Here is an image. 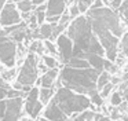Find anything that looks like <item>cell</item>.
I'll return each mask as SVG.
<instances>
[{"label":"cell","mask_w":128,"mask_h":121,"mask_svg":"<svg viewBox=\"0 0 128 121\" xmlns=\"http://www.w3.org/2000/svg\"><path fill=\"white\" fill-rule=\"evenodd\" d=\"M14 74H15V69H14V68H11L8 72H6V73H3V76H2V77H3V78L7 81V80L12 78V77H14Z\"/></svg>","instance_id":"cell-31"},{"label":"cell","mask_w":128,"mask_h":121,"mask_svg":"<svg viewBox=\"0 0 128 121\" xmlns=\"http://www.w3.org/2000/svg\"><path fill=\"white\" fill-rule=\"evenodd\" d=\"M58 74H59V72H58V69H56V68L48 69L46 73H43L42 78L39 80L40 84H42V87H47V88L54 87L52 84H54V81H55V78L58 77Z\"/></svg>","instance_id":"cell-14"},{"label":"cell","mask_w":128,"mask_h":121,"mask_svg":"<svg viewBox=\"0 0 128 121\" xmlns=\"http://www.w3.org/2000/svg\"><path fill=\"white\" fill-rule=\"evenodd\" d=\"M12 2H15V3H17V2H20V0H12Z\"/></svg>","instance_id":"cell-44"},{"label":"cell","mask_w":128,"mask_h":121,"mask_svg":"<svg viewBox=\"0 0 128 121\" xmlns=\"http://www.w3.org/2000/svg\"><path fill=\"white\" fill-rule=\"evenodd\" d=\"M47 104L48 106H47V109H46V112H44V118L46 120H52V121L68 120V116L59 109V106L52 100V99H50V102H48Z\"/></svg>","instance_id":"cell-12"},{"label":"cell","mask_w":128,"mask_h":121,"mask_svg":"<svg viewBox=\"0 0 128 121\" xmlns=\"http://www.w3.org/2000/svg\"><path fill=\"white\" fill-rule=\"evenodd\" d=\"M78 14H80V10H78L77 4H76V3H74V4H73L72 7L69 8V15H70V18L73 19V18H76V16L78 15Z\"/></svg>","instance_id":"cell-30"},{"label":"cell","mask_w":128,"mask_h":121,"mask_svg":"<svg viewBox=\"0 0 128 121\" xmlns=\"http://www.w3.org/2000/svg\"><path fill=\"white\" fill-rule=\"evenodd\" d=\"M103 2V4H109V0H102Z\"/></svg>","instance_id":"cell-43"},{"label":"cell","mask_w":128,"mask_h":121,"mask_svg":"<svg viewBox=\"0 0 128 121\" xmlns=\"http://www.w3.org/2000/svg\"><path fill=\"white\" fill-rule=\"evenodd\" d=\"M66 65L70 66V68H80V69H83V68H90L88 60L84 59V58H77V56H72Z\"/></svg>","instance_id":"cell-17"},{"label":"cell","mask_w":128,"mask_h":121,"mask_svg":"<svg viewBox=\"0 0 128 121\" xmlns=\"http://www.w3.org/2000/svg\"><path fill=\"white\" fill-rule=\"evenodd\" d=\"M0 88H4V90H10L8 82H7V81H6V80H4L2 76H0Z\"/></svg>","instance_id":"cell-35"},{"label":"cell","mask_w":128,"mask_h":121,"mask_svg":"<svg viewBox=\"0 0 128 121\" xmlns=\"http://www.w3.org/2000/svg\"><path fill=\"white\" fill-rule=\"evenodd\" d=\"M108 72H109L110 74H114V73H117V66L114 65V63H112V66L108 69Z\"/></svg>","instance_id":"cell-36"},{"label":"cell","mask_w":128,"mask_h":121,"mask_svg":"<svg viewBox=\"0 0 128 121\" xmlns=\"http://www.w3.org/2000/svg\"><path fill=\"white\" fill-rule=\"evenodd\" d=\"M6 3H7V0H0V6H2V7H3Z\"/></svg>","instance_id":"cell-42"},{"label":"cell","mask_w":128,"mask_h":121,"mask_svg":"<svg viewBox=\"0 0 128 121\" xmlns=\"http://www.w3.org/2000/svg\"><path fill=\"white\" fill-rule=\"evenodd\" d=\"M40 34H42V38H50L51 32H52V24H42L39 28Z\"/></svg>","instance_id":"cell-23"},{"label":"cell","mask_w":128,"mask_h":121,"mask_svg":"<svg viewBox=\"0 0 128 121\" xmlns=\"http://www.w3.org/2000/svg\"><path fill=\"white\" fill-rule=\"evenodd\" d=\"M17 59V41H14L4 30H0V62L7 68H12Z\"/></svg>","instance_id":"cell-6"},{"label":"cell","mask_w":128,"mask_h":121,"mask_svg":"<svg viewBox=\"0 0 128 121\" xmlns=\"http://www.w3.org/2000/svg\"><path fill=\"white\" fill-rule=\"evenodd\" d=\"M120 116H118V112L117 110H113V113H112V116H110V118H118Z\"/></svg>","instance_id":"cell-38"},{"label":"cell","mask_w":128,"mask_h":121,"mask_svg":"<svg viewBox=\"0 0 128 121\" xmlns=\"http://www.w3.org/2000/svg\"><path fill=\"white\" fill-rule=\"evenodd\" d=\"M21 110H22V96L17 98H8L6 100V112H4L3 120L14 121L21 117Z\"/></svg>","instance_id":"cell-11"},{"label":"cell","mask_w":128,"mask_h":121,"mask_svg":"<svg viewBox=\"0 0 128 121\" xmlns=\"http://www.w3.org/2000/svg\"><path fill=\"white\" fill-rule=\"evenodd\" d=\"M37 56L34 52H29L28 56H26L25 62H24L22 68L20 70L17 81L20 84H29L33 85L36 82L37 77H39V70H37Z\"/></svg>","instance_id":"cell-7"},{"label":"cell","mask_w":128,"mask_h":121,"mask_svg":"<svg viewBox=\"0 0 128 121\" xmlns=\"http://www.w3.org/2000/svg\"><path fill=\"white\" fill-rule=\"evenodd\" d=\"M87 16L88 18H94V19H99L117 37L122 36V33H124L121 25H120V16L114 12V10L106 8L103 6L102 7H98V8H88L87 10Z\"/></svg>","instance_id":"cell-5"},{"label":"cell","mask_w":128,"mask_h":121,"mask_svg":"<svg viewBox=\"0 0 128 121\" xmlns=\"http://www.w3.org/2000/svg\"><path fill=\"white\" fill-rule=\"evenodd\" d=\"M109 81H110V74H109V72L102 70L99 73V76H98V78H96V90L100 91L103 88V85Z\"/></svg>","instance_id":"cell-20"},{"label":"cell","mask_w":128,"mask_h":121,"mask_svg":"<svg viewBox=\"0 0 128 121\" xmlns=\"http://www.w3.org/2000/svg\"><path fill=\"white\" fill-rule=\"evenodd\" d=\"M118 46L121 47L124 55H128V33H122L121 43H118Z\"/></svg>","instance_id":"cell-25"},{"label":"cell","mask_w":128,"mask_h":121,"mask_svg":"<svg viewBox=\"0 0 128 121\" xmlns=\"http://www.w3.org/2000/svg\"><path fill=\"white\" fill-rule=\"evenodd\" d=\"M7 95V90H4V88H0V99H4Z\"/></svg>","instance_id":"cell-37"},{"label":"cell","mask_w":128,"mask_h":121,"mask_svg":"<svg viewBox=\"0 0 128 121\" xmlns=\"http://www.w3.org/2000/svg\"><path fill=\"white\" fill-rule=\"evenodd\" d=\"M88 96H90V100H91L92 104H95V106L100 107L103 103V98L100 96V94L98 92V90L95 88V90H91L88 92Z\"/></svg>","instance_id":"cell-21"},{"label":"cell","mask_w":128,"mask_h":121,"mask_svg":"<svg viewBox=\"0 0 128 121\" xmlns=\"http://www.w3.org/2000/svg\"><path fill=\"white\" fill-rule=\"evenodd\" d=\"M4 112H6V100L0 99V120H3Z\"/></svg>","instance_id":"cell-32"},{"label":"cell","mask_w":128,"mask_h":121,"mask_svg":"<svg viewBox=\"0 0 128 121\" xmlns=\"http://www.w3.org/2000/svg\"><path fill=\"white\" fill-rule=\"evenodd\" d=\"M12 88H15V90H22V84H20V82H15V84H14V87H12Z\"/></svg>","instance_id":"cell-40"},{"label":"cell","mask_w":128,"mask_h":121,"mask_svg":"<svg viewBox=\"0 0 128 121\" xmlns=\"http://www.w3.org/2000/svg\"><path fill=\"white\" fill-rule=\"evenodd\" d=\"M43 109V103L39 99V88L32 87L30 91L26 94V103H25V110L32 118H36L39 113Z\"/></svg>","instance_id":"cell-9"},{"label":"cell","mask_w":128,"mask_h":121,"mask_svg":"<svg viewBox=\"0 0 128 121\" xmlns=\"http://www.w3.org/2000/svg\"><path fill=\"white\" fill-rule=\"evenodd\" d=\"M43 62H44L50 69H52V68H58V62H56L55 58H52V56H43Z\"/></svg>","instance_id":"cell-28"},{"label":"cell","mask_w":128,"mask_h":121,"mask_svg":"<svg viewBox=\"0 0 128 121\" xmlns=\"http://www.w3.org/2000/svg\"><path fill=\"white\" fill-rule=\"evenodd\" d=\"M21 22V15L14 2H7L0 11V26H10Z\"/></svg>","instance_id":"cell-8"},{"label":"cell","mask_w":128,"mask_h":121,"mask_svg":"<svg viewBox=\"0 0 128 121\" xmlns=\"http://www.w3.org/2000/svg\"><path fill=\"white\" fill-rule=\"evenodd\" d=\"M48 69H50V68H48V66L46 65L44 62H43V63H37V70H39V72H43V73H46Z\"/></svg>","instance_id":"cell-34"},{"label":"cell","mask_w":128,"mask_h":121,"mask_svg":"<svg viewBox=\"0 0 128 121\" xmlns=\"http://www.w3.org/2000/svg\"><path fill=\"white\" fill-rule=\"evenodd\" d=\"M29 52H34V54H43L44 52V44L40 41V38H33L30 47H29Z\"/></svg>","instance_id":"cell-22"},{"label":"cell","mask_w":128,"mask_h":121,"mask_svg":"<svg viewBox=\"0 0 128 121\" xmlns=\"http://www.w3.org/2000/svg\"><path fill=\"white\" fill-rule=\"evenodd\" d=\"M32 3H33L34 6H39V4H42V3H44L46 0H30Z\"/></svg>","instance_id":"cell-39"},{"label":"cell","mask_w":128,"mask_h":121,"mask_svg":"<svg viewBox=\"0 0 128 121\" xmlns=\"http://www.w3.org/2000/svg\"><path fill=\"white\" fill-rule=\"evenodd\" d=\"M66 3L64 0H48L47 8H46V18L47 16H61L65 11Z\"/></svg>","instance_id":"cell-13"},{"label":"cell","mask_w":128,"mask_h":121,"mask_svg":"<svg viewBox=\"0 0 128 121\" xmlns=\"http://www.w3.org/2000/svg\"><path fill=\"white\" fill-rule=\"evenodd\" d=\"M127 106H128V104H127ZM127 110H128V107H127Z\"/></svg>","instance_id":"cell-48"},{"label":"cell","mask_w":128,"mask_h":121,"mask_svg":"<svg viewBox=\"0 0 128 121\" xmlns=\"http://www.w3.org/2000/svg\"><path fill=\"white\" fill-rule=\"evenodd\" d=\"M110 2H112V0H109V3H110Z\"/></svg>","instance_id":"cell-47"},{"label":"cell","mask_w":128,"mask_h":121,"mask_svg":"<svg viewBox=\"0 0 128 121\" xmlns=\"http://www.w3.org/2000/svg\"><path fill=\"white\" fill-rule=\"evenodd\" d=\"M122 102V96H121V94L120 92H114V94H112V96H110V103H112V106H118L120 103Z\"/></svg>","instance_id":"cell-27"},{"label":"cell","mask_w":128,"mask_h":121,"mask_svg":"<svg viewBox=\"0 0 128 121\" xmlns=\"http://www.w3.org/2000/svg\"><path fill=\"white\" fill-rule=\"evenodd\" d=\"M112 82H113V84H117V82H120V78H117V77H113V78H112Z\"/></svg>","instance_id":"cell-41"},{"label":"cell","mask_w":128,"mask_h":121,"mask_svg":"<svg viewBox=\"0 0 128 121\" xmlns=\"http://www.w3.org/2000/svg\"><path fill=\"white\" fill-rule=\"evenodd\" d=\"M113 87H114L113 82H110V81L106 82V84L103 85V88L99 91V92H100V96H102V98H106V96H108L109 94H110V91L113 90Z\"/></svg>","instance_id":"cell-26"},{"label":"cell","mask_w":128,"mask_h":121,"mask_svg":"<svg viewBox=\"0 0 128 121\" xmlns=\"http://www.w3.org/2000/svg\"><path fill=\"white\" fill-rule=\"evenodd\" d=\"M56 46H58V54L61 58L62 63L66 65L69 62V59L73 56V41L70 37H68L66 34H59L56 37Z\"/></svg>","instance_id":"cell-10"},{"label":"cell","mask_w":128,"mask_h":121,"mask_svg":"<svg viewBox=\"0 0 128 121\" xmlns=\"http://www.w3.org/2000/svg\"><path fill=\"white\" fill-rule=\"evenodd\" d=\"M44 47L48 50V52L52 55L56 54V48H55V44L52 43V41H44Z\"/></svg>","instance_id":"cell-29"},{"label":"cell","mask_w":128,"mask_h":121,"mask_svg":"<svg viewBox=\"0 0 128 121\" xmlns=\"http://www.w3.org/2000/svg\"><path fill=\"white\" fill-rule=\"evenodd\" d=\"M127 70H128V68H127Z\"/></svg>","instance_id":"cell-49"},{"label":"cell","mask_w":128,"mask_h":121,"mask_svg":"<svg viewBox=\"0 0 128 121\" xmlns=\"http://www.w3.org/2000/svg\"><path fill=\"white\" fill-rule=\"evenodd\" d=\"M86 59L88 60V63H90L91 68L96 69V70H99V72L103 70V62H105V59H103L102 55L94 54V52H87Z\"/></svg>","instance_id":"cell-15"},{"label":"cell","mask_w":128,"mask_h":121,"mask_svg":"<svg viewBox=\"0 0 128 121\" xmlns=\"http://www.w3.org/2000/svg\"><path fill=\"white\" fill-rule=\"evenodd\" d=\"M46 8H47V4L42 3V4H39V7L33 10L34 15H36V19H37V24L39 25L44 24V21H46Z\"/></svg>","instance_id":"cell-18"},{"label":"cell","mask_w":128,"mask_h":121,"mask_svg":"<svg viewBox=\"0 0 128 121\" xmlns=\"http://www.w3.org/2000/svg\"><path fill=\"white\" fill-rule=\"evenodd\" d=\"M64 2H65V3H66V2H68V0H64Z\"/></svg>","instance_id":"cell-46"},{"label":"cell","mask_w":128,"mask_h":121,"mask_svg":"<svg viewBox=\"0 0 128 121\" xmlns=\"http://www.w3.org/2000/svg\"><path fill=\"white\" fill-rule=\"evenodd\" d=\"M88 19L91 22L92 32L96 34L98 40L100 41L108 59L114 62L117 59V52H118V37L114 36L110 32V29L103 22H100L99 19H94V18H88Z\"/></svg>","instance_id":"cell-4"},{"label":"cell","mask_w":128,"mask_h":121,"mask_svg":"<svg viewBox=\"0 0 128 121\" xmlns=\"http://www.w3.org/2000/svg\"><path fill=\"white\" fill-rule=\"evenodd\" d=\"M52 100L68 117H70L72 114H77L91 106L90 98H87L83 94L74 92L68 87H59L52 95Z\"/></svg>","instance_id":"cell-3"},{"label":"cell","mask_w":128,"mask_h":121,"mask_svg":"<svg viewBox=\"0 0 128 121\" xmlns=\"http://www.w3.org/2000/svg\"><path fill=\"white\" fill-rule=\"evenodd\" d=\"M17 8L20 12H30L34 10V4L30 0H20L17 2Z\"/></svg>","instance_id":"cell-19"},{"label":"cell","mask_w":128,"mask_h":121,"mask_svg":"<svg viewBox=\"0 0 128 121\" xmlns=\"http://www.w3.org/2000/svg\"><path fill=\"white\" fill-rule=\"evenodd\" d=\"M92 2H94V0H77V2H76V4H77L80 12H87V10L91 7Z\"/></svg>","instance_id":"cell-24"},{"label":"cell","mask_w":128,"mask_h":121,"mask_svg":"<svg viewBox=\"0 0 128 121\" xmlns=\"http://www.w3.org/2000/svg\"><path fill=\"white\" fill-rule=\"evenodd\" d=\"M100 72L94 68H70L65 66L59 74V80L65 87L73 90L74 87H83L87 91H91L96 88V78Z\"/></svg>","instance_id":"cell-2"},{"label":"cell","mask_w":128,"mask_h":121,"mask_svg":"<svg viewBox=\"0 0 128 121\" xmlns=\"http://www.w3.org/2000/svg\"><path fill=\"white\" fill-rule=\"evenodd\" d=\"M121 2H122V0H112V2H110L112 8H113V10H118V7L121 6Z\"/></svg>","instance_id":"cell-33"},{"label":"cell","mask_w":128,"mask_h":121,"mask_svg":"<svg viewBox=\"0 0 128 121\" xmlns=\"http://www.w3.org/2000/svg\"><path fill=\"white\" fill-rule=\"evenodd\" d=\"M54 95V88H47V87H42L39 90V99L43 104H47L50 102V99Z\"/></svg>","instance_id":"cell-16"},{"label":"cell","mask_w":128,"mask_h":121,"mask_svg":"<svg viewBox=\"0 0 128 121\" xmlns=\"http://www.w3.org/2000/svg\"><path fill=\"white\" fill-rule=\"evenodd\" d=\"M66 36L72 38L73 44L81 48L84 52H94L102 56L105 55L102 44L98 40L96 34L92 32L88 16L77 15L76 18H73V21L68 25Z\"/></svg>","instance_id":"cell-1"},{"label":"cell","mask_w":128,"mask_h":121,"mask_svg":"<svg viewBox=\"0 0 128 121\" xmlns=\"http://www.w3.org/2000/svg\"><path fill=\"white\" fill-rule=\"evenodd\" d=\"M2 8H3V7H2V6H0V11H2Z\"/></svg>","instance_id":"cell-45"}]
</instances>
